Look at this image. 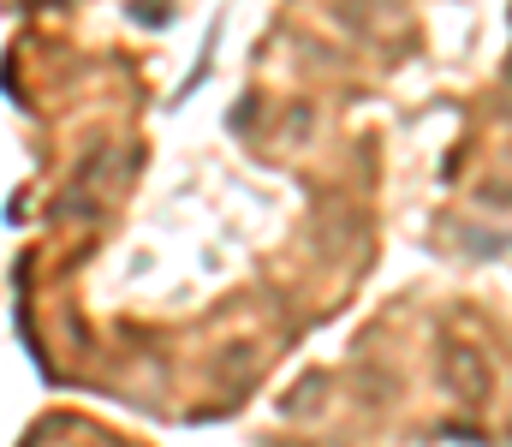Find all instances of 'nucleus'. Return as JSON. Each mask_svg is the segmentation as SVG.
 Returning a JSON list of instances; mask_svg holds the SVG:
<instances>
[{
    "label": "nucleus",
    "mask_w": 512,
    "mask_h": 447,
    "mask_svg": "<svg viewBox=\"0 0 512 447\" xmlns=\"http://www.w3.org/2000/svg\"><path fill=\"white\" fill-rule=\"evenodd\" d=\"M441 376H447V388H453L465 406L489 400V388H495V370H489V358H483L477 346H465V340H453V346L441 352Z\"/></svg>",
    "instance_id": "1"
}]
</instances>
